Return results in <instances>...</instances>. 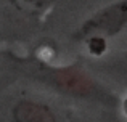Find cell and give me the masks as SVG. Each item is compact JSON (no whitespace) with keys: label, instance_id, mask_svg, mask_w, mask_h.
Masks as SVG:
<instances>
[{"label":"cell","instance_id":"6da1fadb","mask_svg":"<svg viewBox=\"0 0 127 122\" xmlns=\"http://www.w3.org/2000/svg\"><path fill=\"white\" fill-rule=\"evenodd\" d=\"M127 24V0H122L119 3H113L111 6L98 11L93 18L82 26L81 37L89 39L92 35H101L108 37L116 32H119Z\"/></svg>","mask_w":127,"mask_h":122},{"label":"cell","instance_id":"8992f818","mask_svg":"<svg viewBox=\"0 0 127 122\" xmlns=\"http://www.w3.org/2000/svg\"><path fill=\"white\" fill-rule=\"evenodd\" d=\"M124 113H126V116H127V98H126V101H124Z\"/></svg>","mask_w":127,"mask_h":122},{"label":"cell","instance_id":"3957f363","mask_svg":"<svg viewBox=\"0 0 127 122\" xmlns=\"http://www.w3.org/2000/svg\"><path fill=\"white\" fill-rule=\"evenodd\" d=\"M13 122H56L53 111L37 101H19L11 111Z\"/></svg>","mask_w":127,"mask_h":122},{"label":"cell","instance_id":"7a4b0ae2","mask_svg":"<svg viewBox=\"0 0 127 122\" xmlns=\"http://www.w3.org/2000/svg\"><path fill=\"white\" fill-rule=\"evenodd\" d=\"M47 80L56 88L63 90L64 93L71 95H90L93 92V82L89 79L82 71L74 68H61V69H53L48 74Z\"/></svg>","mask_w":127,"mask_h":122},{"label":"cell","instance_id":"277c9868","mask_svg":"<svg viewBox=\"0 0 127 122\" xmlns=\"http://www.w3.org/2000/svg\"><path fill=\"white\" fill-rule=\"evenodd\" d=\"M55 2L56 0H11V3L18 10L29 13V15H42Z\"/></svg>","mask_w":127,"mask_h":122},{"label":"cell","instance_id":"5b68a950","mask_svg":"<svg viewBox=\"0 0 127 122\" xmlns=\"http://www.w3.org/2000/svg\"><path fill=\"white\" fill-rule=\"evenodd\" d=\"M87 47H89V51L93 56H100L106 50V40L101 35H92V37L87 39Z\"/></svg>","mask_w":127,"mask_h":122}]
</instances>
